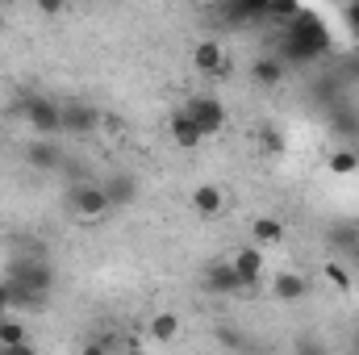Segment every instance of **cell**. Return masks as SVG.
Masks as SVG:
<instances>
[{
    "label": "cell",
    "mask_w": 359,
    "mask_h": 355,
    "mask_svg": "<svg viewBox=\"0 0 359 355\" xmlns=\"http://www.w3.org/2000/svg\"><path fill=\"white\" fill-rule=\"evenodd\" d=\"M326 51H330V29H326V21H322L318 13L301 8V13L280 29V51H276V59L288 67V63H313V59L326 55Z\"/></svg>",
    "instance_id": "1"
},
{
    "label": "cell",
    "mask_w": 359,
    "mask_h": 355,
    "mask_svg": "<svg viewBox=\"0 0 359 355\" xmlns=\"http://www.w3.org/2000/svg\"><path fill=\"white\" fill-rule=\"evenodd\" d=\"M8 280L21 284L34 297H50L55 293V267L42 264V260H13L8 264Z\"/></svg>",
    "instance_id": "2"
},
{
    "label": "cell",
    "mask_w": 359,
    "mask_h": 355,
    "mask_svg": "<svg viewBox=\"0 0 359 355\" xmlns=\"http://www.w3.org/2000/svg\"><path fill=\"white\" fill-rule=\"evenodd\" d=\"M21 113H25V121L34 126V134H42V138H50V134H63V100L25 96V100H21Z\"/></svg>",
    "instance_id": "3"
},
{
    "label": "cell",
    "mask_w": 359,
    "mask_h": 355,
    "mask_svg": "<svg viewBox=\"0 0 359 355\" xmlns=\"http://www.w3.org/2000/svg\"><path fill=\"white\" fill-rule=\"evenodd\" d=\"M184 113L196 121L201 138H213V134L226 130V109H222V100H213V96H192V100L184 105Z\"/></svg>",
    "instance_id": "4"
},
{
    "label": "cell",
    "mask_w": 359,
    "mask_h": 355,
    "mask_svg": "<svg viewBox=\"0 0 359 355\" xmlns=\"http://www.w3.org/2000/svg\"><path fill=\"white\" fill-rule=\"evenodd\" d=\"M67 201H72V213H76V217H88V222H92V217H104V213L113 209L100 184H76Z\"/></svg>",
    "instance_id": "5"
},
{
    "label": "cell",
    "mask_w": 359,
    "mask_h": 355,
    "mask_svg": "<svg viewBox=\"0 0 359 355\" xmlns=\"http://www.w3.org/2000/svg\"><path fill=\"white\" fill-rule=\"evenodd\" d=\"M201 284H205V293H213V297H230V293H238V288H243V280H238L234 264H222V260H213V264L205 267Z\"/></svg>",
    "instance_id": "6"
},
{
    "label": "cell",
    "mask_w": 359,
    "mask_h": 355,
    "mask_svg": "<svg viewBox=\"0 0 359 355\" xmlns=\"http://www.w3.org/2000/svg\"><path fill=\"white\" fill-rule=\"evenodd\" d=\"M217 13L230 25H251V21L268 17V0H226V4H217Z\"/></svg>",
    "instance_id": "7"
},
{
    "label": "cell",
    "mask_w": 359,
    "mask_h": 355,
    "mask_svg": "<svg viewBox=\"0 0 359 355\" xmlns=\"http://www.w3.org/2000/svg\"><path fill=\"white\" fill-rule=\"evenodd\" d=\"M100 117L92 105H80V100H63V130L67 134H96Z\"/></svg>",
    "instance_id": "8"
},
{
    "label": "cell",
    "mask_w": 359,
    "mask_h": 355,
    "mask_svg": "<svg viewBox=\"0 0 359 355\" xmlns=\"http://www.w3.org/2000/svg\"><path fill=\"white\" fill-rule=\"evenodd\" d=\"M100 188H104L109 205H117V209H126V205H134V201H138V180L130 176V172H113Z\"/></svg>",
    "instance_id": "9"
},
{
    "label": "cell",
    "mask_w": 359,
    "mask_h": 355,
    "mask_svg": "<svg viewBox=\"0 0 359 355\" xmlns=\"http://www.w3.org/2000/svg\"><path fill=\"white\" fill-rule=\"evenodd\" d=\"M305 293H309V284H305V276H297V272H280V276L271 280V297L284 301V305H301Z\"/></svg>",
    "instance_id": "10"
},
{
    "label": "cell",
    "mask_w": 359,
    "mask_h": 355,
    "mask_svg": "<svg viewBox=\"0 0 359 355\" xmlns=\"http://www.w3.org/2000/svg\"><path fill=\"white\" fill-rule=\"evenodd\" d=\"M192 63H196V72H205V76H217V72H226V51H222L213 38H205V42H196V51H192Z\"/></svg>",
    "instance_id": "11"
},
{
    "label": "cell",
    "mask_w": 359,
    "mask_h": 355,
    "mask_svg": "<svg viewBox=\"0 0 359 355\" xmlns=\"http://www.w3.org/2000/svg\"><path fill=\"white\" fill-rule=\"evenodd\" d=\"M230 264H234L238 280H243V288H247V284H255V280L264 276V251H259V247H243Z\"/></svg>",
    "instance_id": "12"
},
{
    "label": "cell",
    "mask_w": 359,
    "mask_h": 355,
    "mask_svg": "<svg viewBox=\"0 0 359 355\" xmlns=\"http://www.w3.org/2000/svg\"><path fill=\"white\" fill-rule=\"evenodd\" d=\"M25 159H29V168H38V172H55V168L63 163V155H59V147H55L50 138H38V142L25 151Z\"/></svg>",
    "instance_id": "13"
},
{
    "label": "cell",
    "mask_w": 359,
    "mask_h": 355,
    "mask_svg": "<svg viewBox=\"0 0 359 355\" xmlns=\"http://www.w3.org/2000/svg\"><path fill=\"white\" fill-rule=\"evenodd\" d=\"M172 138H176V147H184V151H192V147H201L205 138H201V130H196V121L180 109V113H172Z\"/></svg>",
    "instance_id": "14"
},
{
    "label": "cell",
    "mask_w": 359,
    "mask_h": 355,
    "mask_svg": "<svg viewBox=\"0 0 359 355\" xmlns=\"http://www.w3.org/2000/svg\"><path fill=\"white\" fill-rule=\"evenodd\" d=\"M222 205H226V196H222V188H217V184H201V188L192 192V209H196L201 217L222 213Z\"/></svg>",
    "instance_id": "15"
},
{
    "label": "cell",
    "mask_w": 359,
    "mask_h": 355,
    "mask_svg": "<svg viewBox=\"0 0 359 355\" xmlns=\"http://www.w3.org/2000/svg\"><path fill=\"white\" fill-rule=\"evenodd\" d=\"M251 234H255V247H276V243H284V222L280 217H255Z\"/></svg>",
    "instance_id": "16"
},
{
    "label": "cell",
    "mask_w": 359,
    "mask_h": 355,
    "mask_svg": "<svg viewBox=\"0 0 359 355\" xmlns=\"http://www.w3.org/2000/svg\"><path fill=\"white\" fill-rule=\"evenodd\" d=\"M251 76L259 80V84H268V88H276V84H284V76H288V67L276 59V55H264V59H255V67H251Z\"/></svg>",
    "instance_id": "17"
},
{
    "label": "cell",
    "mask_w": 359,
    "mask_h": 355,
    "mask_svg": "<svg viewBox=\"0 0 359 355\" xmlns=\"http://www.w3.org/2000/svg\"><path fill=\"white\" fill-rule=\"evenodd\" d=\"M147 335H151L155 343H172V339H180V314H155L151 326H147Z\"/></svg>",
    "instance_id": "18"
},
{
    "label": "cell",
    "mask_w": 359,
    "mask_h": 355,
    "mask_svg": "<svg viewBox=\"0 0 359 355\" xmlns=\"http://www.w3.org/2000/svg\"><path fill=\"white\" fill-rule=\"evenodd\" d=\"M21 343H29V339H25V326H21V318L4 314V318H0V347H21Z\"/></svg>",
    "instance_id": "19"
},
{
    "label": "cell",
    "mask_w": 359,
    "mask_h": 355,
    "mask_svg": "<svg viewBox=\"0 0 359 355\" xmlns=\"http://www.w3.org/2000/svg\"><path fill=\"white\" fill-rule=\"evenodd\" d=\"M330 172H334V176H351V172H359V155L355 151H334V155H330Z\"/></svg>",
    "instance_id": "20"
},
{
    "label": "cell",
    "mask_w": 359,
    "mask_h": 355,
    "mask_svg": "<svg viewBox=\"0 0 359 355\" xmlns=\"http://www.w3.org/2000/svg\"><path fill=\"white\" fill-rule=\"evenodd\" d=\"M297 13H301V4H297V0H268V17H271V21H284V25H288Z\"/></svg>",
    "instance_id": "21"
},
{
    "label": "cell",
    "mask_w": 359,
    "mask_h": 355,
    "mask_svg": "<svg viewBox=\"0 0 359 355\" xmlns=\"http://www.w3.org/2000/svg\"><path fill=\"white\" fill-rule=\"evenodd\" d=\"M292 351H297V355H330V347H326L313 330H305V335L297 339V347H292Z\"/></svg>",
    "instance_id": "22"
},
{
    "label": "cell",
    "mask_w": 359,
    "mask_h": 355,
    "mask_svg": "<svg viewBox=\"0 0 359 355\" xmlns=\"http://www.w3.org/2000/svg\"><path fill=\"white\" fill-rule=\"evenodd\" d=\"M322 272H326V280H330L339 293H351V272H347L343 264H326Z\"/></svg>",
    "instance_id": "23"
},
{
    "label": "cell",
    "mask_w": 359,
    "mask_h": 355,
    "mask_svg": "<svg viewBox=\"0 0 359 355\" xmlns=\"http://www.w3.org/2000/svg\"><path fill=\"white\" fill-rule=\"evenodd\" d=\"M264 147H268L271 155H280V151H284V138H280L276 130H264Z\"/></svg>",
    "instance_id": "24"
},
{
    "label": "cell",
    "mask_w": 359,
    "mask_h": 355,
    "mask_svg": "<svg viewBox=\"0 0 359 355\" xmlns=\"http://www.w3.org/2000/svg\"><path fill=\"white\" fill-rule=\"evenodd\" d=\"M217 343H222V347H243V339H238L230 326H222V330H217Z\"/></svg>",
    "instance_id": "25"
},
{
    "label": "cell",
    "mask_w": 359,
    "mask_h": 355,
    "mask_svg": "<svg viewBox=\"0 0 359 355\" xmlns=\"http://www.w3.org/2000/svg\"><path fill=\"white\" fill-rule=\"evenodd\" d=\"M343 17H347V25H351V34L359 38V4H347V13H343Z\"/></svg>",
    "instance_id": "26"
},
{
    "label": "cell",
    "mask_w": 359,
    "mask_h": 355,
    "mask_svg": "<svg viewBox=\"0 0 359 355\" xmlns=\"http://www.w3.org/2000/svg\"><path fill=\"white\" fill-rule=\"evenodd\" d=\"M0 355H38L29 343H21V347H0Z\"/></svg>",
    "instance_id": "27"
},
{
    "label": "cell",
    "mask_w": 359,
    "mask_h": 355,
    "mask_svg": "<svg viewBox=\"0 0 359 355\" xmlns=\"http://www.w3.org/2000/svg\"><path fill=\"white\" fill-rule=\"evenodd\" d=\"M38 13H42V17H50V13H59V0H38Z\"/></svg>",
    "instance_id": "28"
},
{
    "label": "cell",
    "mask_w": 359,
    "mask_h": 355,
    "mask_svg": "<svg viewBox=\"0 0 359 355\" xmlns=\"http://www.w3.org/2000/svg\"><path fill=\"white\" fill-rule=\"evenodd\" d=\"M80 355H109V347H104V343H88Z\"/></svg>",
    "instance_id": "29"
},
{
    "label": "cell",
    "mask_w": 359,
    "mask_h": 355,
    "mask_svg": "<svg viewBox=\"0 0 359 355\" xmlns=\"http://www.w3.org/2000/svg\"><path fill=\"white\" fill-rule=\"evenodd\" d=\"M0 29H4V13H0Z\"/></svg>",
    "instance_id": "30"
},
{
    "label": "cell",
    "mask_w": 359,
    "mask_h": 355,
    "mask_svg": "<svg viewBox=\"0 0 359 355\" xmlns=\"http://www.w3.org/2000/svg\"><path fill=\"white\" fill-rule=\"evenodd\" d=\"M355 155H359V147H355Z\"/></svg>",
    "instance_id": "31"
},
{
    "label": "cell",
    "mask_w": 359,
    "mask_h": 355,
    "mask_svg": "<svg viewBox=\"0 0 359 355\" xmlns=\"http://www.w3.org/2000/svg\"><path fill=\"white\" fill-rule=\"evenodd\" d=\"M126 355H134V351H126Z\"/></svg>",
    "instance_id": "32"
}]
</instances>
